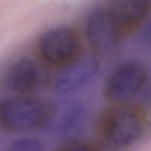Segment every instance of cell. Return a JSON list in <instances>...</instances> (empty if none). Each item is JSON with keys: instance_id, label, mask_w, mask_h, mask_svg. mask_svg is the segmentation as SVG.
<instances>
[{"instance_id": "4", "label": "cell", "mask_w": 151, "mask_h": 151, "mask_svg": "<svg viewBox=\"0 0 151 151\" xmlns=\"http://www.w3.org/2000/svg\"><path fill=\"white\" fill-rule=\"evenodd\" d=\"M147 79L146 68L137 61H129L119 67L107 80L105 95L108 100L124 104L136 97Z\"/></svg>"}, {"instance_id": "1", "label": "cell", "mask_w": 151, "mask_h": 151, "mask_svg": "<svg viewBox=\"0 0 151 151\" xmlns=\"http://www.w3.org/2000/svg\"><path fill=\"white\" fill-rule=\"evenodd\" d=\"M148 119L139 107L120 104L107 110L101 119L104 139L117 147H127L139 142L146 133Z\"/></svg>"}, {"instance_id": "8", "label": "cell", "mask_w": 151, "mask_h": 151, "mask_svg": "<svg viewBox=\"0 0 151 151\" xmlns=\"http://www.w3.org/2000/svg\"><path fill=\"white\" fill-rule=\"evenodd\" d=\"M149 0H108V11L122 34L133 31L145 21L150 11Z\"/></svg>"}, {"instance_id": "2", "label": "cell", "mask_w": 151, "mask_h": 151, "mask_svg": "<svg viewBox=\"0 0 151 151\" xmlns=\"http://www.w3.org/2000/svg\"><path fill=\"white\" fill-rule=\"evenodd\" d=\"M47 106L35 99L17 96L8 99L0 104V122L13 132L31 131L43 127Z\"/></svg>"}, {"instance_id": "11", "label": "cell", "mask_w": 151, "mask_h": 151, "mask_svg": "<svg viewBox=\"0 0 151 151\" xmlns=\"http://www.w3.org/2000/svg\"><path fill=\"white\" fill-rule=\"evenodd\" d=\"M62 151H95V150L88 144L79 142L66 147Z\"/></svg>"}, {"instance_id": "5", "label": "cell", "mask_w": 151, "mask_h": 151, "mask_svg": "<svg viewBox=\"0 0 151 151\" xmlns=\"http://www.w3.org/2000/svg\"><path fill=\"white\" fill-rule=\"evenodd\" d=\"M86 34L93 50L102 56L115 53L122 36L107 9H96L88 16Z\"/></svg>"}, {"instance_id": "10", "label": "cell", "mask_w": 151, "mask_h": 151, "mask_svg": "<svg viewBox=\"0 0 151 151\" xmlns=\"http://www.w3.org/2000/svg\"><path fill=\"white\" fill-rule=\"evenodd\" d=\"M5 151H43V148L36 139L25 138L14 142Z\"/></svg>"}, {"instance_id": "3", "label": "cell", "mask_w": 151, "mask_h": 151, "mask_svg": "<svg viewBox=\"0 0 151 151\" xmlns=\"http://www.w3.org/2000/svg\"><path fill=\"white\" fill-rule=\"evenodd\" d=\"M81 41L76 32L68 27H58L42 33L38 50L43 60L56 67L68 66L81 57Z\"/></svg>"}, {"instance_id": "12", "label": "cell", "mask_w": 151, "mask_h": 151, "mask_svg": "<svg viewBox=\"0 0 151 151\" xmlns=\"http://www.w3.org/2000/svg\"><path fill=\"white\" fill-rule=\"evenodd\" d=\"M141 39L145 44L151 45V20L142 30L141 33Z\"/></svg>"}, {"instance_id": "7", "label": "cell", "mask_w": 151, "mask_h": 151, "mask_svg": "<svg viewBox=\"0 0 151 151\" xmlns=\"http://www.w3.org/2000/svg\"><path fill=\"white\" fill-rule=\"evenodd\" d=\"M99 61L92 56L79 58L65 67L54 80V89L60 93H69L79 89L98 73Z\"/></svg>"}, {"instance_id": "9", "label": "cell", "mask_w": 151, "mask_h": 151, "mask_svg": "<svg viewBox=\"0 0 151 151\" xmlns=\"http://www.w3.org/2000/svg\"><path fill=\"white\" fill-rule=\"evenodd\" d=\"M38 71L30 59L22 57L11 66L7 73L8 88L14 92L24 94L31 92L38 83Z\"/></svg>"}, {"instance_id": "6", "label": "cell", "mask_w": 151, "mask_h": 151, "mask_svg": "<svg viewBox=\"0 0 151 151\" xmlns=\"http://www.w3.org/2000/svg\"><path fill=\"white\" fill-rule=\"evenodd\" d=\"M85 119L86 112L80 102L62 100L47 106L43 127L56 135L71 136L82 130Z\"/></svg>"}, {"instance_id": "13", "label": "cell", "mask_w": 151, "mask_h": 151, "mask_svg": "<svg viewBox=\"0 0 151 151\" xmlns=\"http://www.w3.org/2000/svg\"><path fill=\"white\" fill-rule=\"evenodd\" d=\"M149 1H150V3H151V0H149Z\"/></svg>"}]
</instances>
